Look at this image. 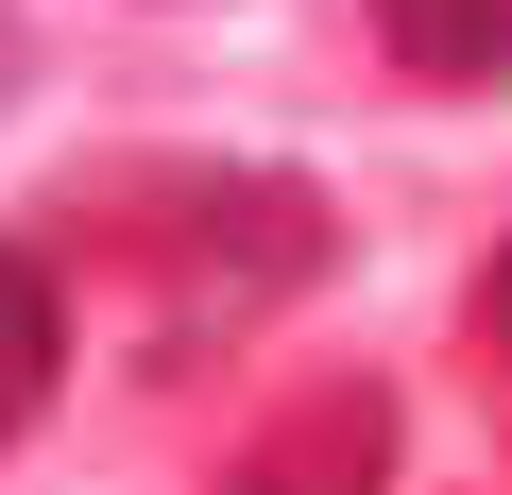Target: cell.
Segmentation results:
<instances>
[{
  "label": "cell",
  "mask_w": 512,
  "mask_h": 495,
  "mask_svg": "<svg viewBox=\"0 0 512 495\" xmlns=\"http://www.w3.org/2000/svg\"><path fill=\"white\" fill-rule=\"evenodd\" d=\"M376 478H393V393L376 376H308L205 495H376Z\"/></svg>",
  "instance_id": "cell-1"
},
{
  "label": "cell",
  "mask_w": 512,
  "mask_h": 495,
  "mask_svg": "<svg viewBox=\"0 0 512 495\" xmlns=\"http://www.w3.org/2000/svg\"><path fill=\"white\" fill-rule=\"evenodd\" d=\"M52 376H69V308H52V274L18 257V239H0V444L52 410Z\"/></svg>",
  "instance_id": "cell-2"
},
{
  "label": "cell",
  "mask_w": 512,
  "mask_h": 495,
  "mask_svg": "<svg viewBox=\"0 0 512 495\" xmlns=\"http://www.w3.org/2000/svg\"><path fill=\"white\" fill-rule=\"evenodd\" d=\"M376 35H393V69H427V86H495V69H512V0H376Z\"/></svg>",
  "instance_id": "cell-3"
},
{
  "label": "cell",
  "mask_w": 512,
  "mask_h": 495,
  "mask_svg": "<svg viewBox=\"0 0 512 495\" xmlns=\"http://www.w3.org/2000/svg\"><path fill=\"white\" fill-rule=\"evenodd\" d=\"M478 342H512V222H495V257H478Z\"/></svg>",
  "instance_id": "cell-4"
}]
</instances>
